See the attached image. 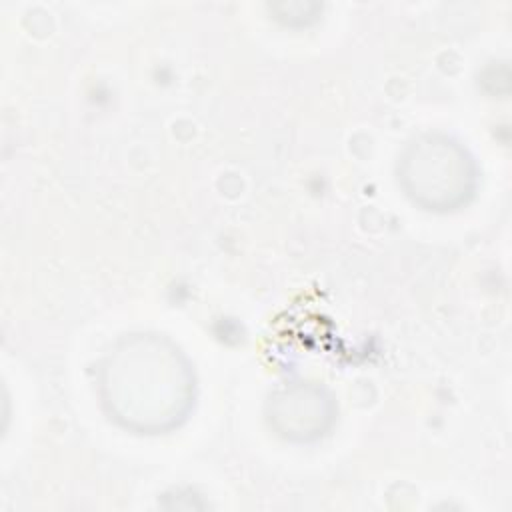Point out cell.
Returning <instances> with one entry per match:
<instances>
[{
  "instance_id": "obj_2",
  "label": "cell",
  "mask_w": 512,
  "mask_h": 512,
  "mask_svg": "<svg viewBox=\"0 0 512 512\" xmlns=\"http://www.w3.org/2000/svg\"><path fill=\"white\" fill-rule=\"evenodd\" d=\"M398 180L416 204L426 210L446 212L468 200L474 190L476 170L458 142L428 134L404 150L398 162Z\"/></svg>"
},
{
  "instance_id": "obj_3",
  "label": "cell",
  "mask_w": 512,
  "mask_h": 512,
  "mask_svg": "<svg viewBox=\"0 0 512 512\" xmlns=\"http://www.w3.org/2000/svg\"><path fill=\"white\" fill-rule=\"evenodd\" d=\"M270 422L292 440H310L320 436L334 418V402L324 388L312 384H294L280 390L268 402Z\"/></svg>"
},
{
  "instance_id": "obj_1",
  "label": "cell",
  "mask_w": 512,
  "mask_h": 512,
  "mask_svg": "<svg viewBox=\"0 0 512 512\" xmlns=\"http://www.w3.org/2000/svg\"><path fill=\"white\" fill-rule=\"evenodd\" d=\"M100 390L114 420L140 434H158L186 418L194 404V374L170 340L138 334L108 354Z\"/></svg>"
}]
</instances>
